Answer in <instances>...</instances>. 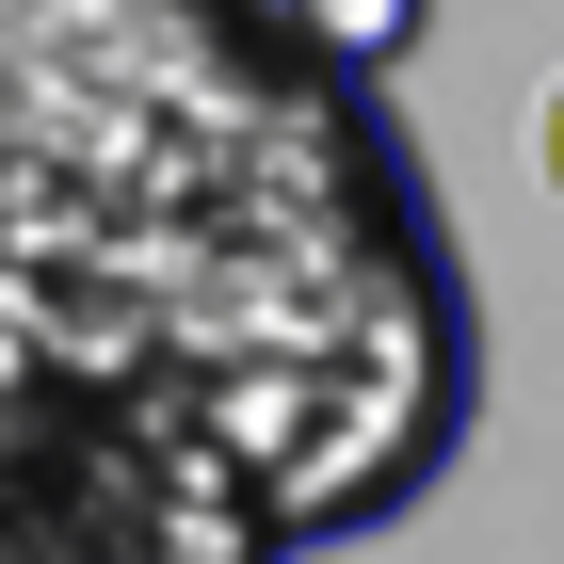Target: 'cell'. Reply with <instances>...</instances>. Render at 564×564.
Here are the masks:
<instances>
[{"label": "cell", "mask_w": 564, "mask_h": 564, "mask_svg": "<svg viewBox=\"0 0 564 564\" xmlns=\"http://www.w3.org/2000/svg\"><path fill=\"white\" fill-rule=\"evenodd\" d=\"M532 177H549V210H564V82H549V113H532Z\"/></svg>", "instance_id": "cell-4"}, {"label": "cell", "mask_w": 564, "mask_h": 564, "mask_svg": "<svg viewBox=\"0 0 564 564\" xmlns=\"http://www.w3.org/2000/svg\"><path fill=\"white\" fill-rule=\"evenodd\" d=\"M274 17H291L339 82H403V65H420V33H435V0H274Z\"/></svg>", "instance_id": "cell-3"}, {"label": "cell", "mask_w": 564, "mask_h": 564, "mask_svg": "<svg viewBox=\"0 0 564 564\" xmlns=\"http://www.w3.org/2000/svg\"><path fill=\"white\" fill-rule=\"evenodd\" d=\"M0 306L145 388L274 549L388 532L484 403L388 82L274 0H0Z\"/></svg>", "instance_id": "cell-1"}, {"label": "cell", "mask_w": 564, "mask_h": 564, "mask_svg": "<svg viewBox=\"0 0 564 564\" xmlns=\"http://www.w3.org/2000/svg\"><path fill=\"white\" fill-rule=\"evenodd\" d=\"M0 564H291L274 517L145 388L0 306Z\"/></svg>", "instance_id": "cell-2"}]
</instances>
